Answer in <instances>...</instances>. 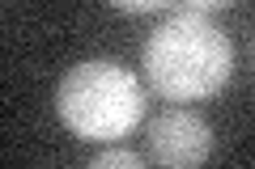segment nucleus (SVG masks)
Returning a JSON list of instances; mask_svg holds the SVG:
<instances>
[{"label":"nucleus","mask_w":255,"mask_h":169,"mask_svg":"<svg viewBox=\"0 0 255 169\" xmlns=\"http://www.w3.org/2000/svg\"><path fill=\"white\" fill-rule=\"evenodd\" d=\"M140 63L153 93L170 102H196L217 93L234 72V47L204 13L179 9L140 47Z\"/></svg>","instance_id":"1"},{"label":"nucleus","mask_w":255,"mask_h":169,"mask_svg":"<svg viewBox=\"0 0 255 169\" xmlns=\"http://www.w3.org/2000/svg\"><path fill=\"white\" fill-rule=\"evenodd\" d=\"M55 114L81 140H124L145 118V89L140 80L115 59H85L64 72L55 89Z\"/></svg>","instance_id":"2"},{"label":"nucleus","mask_w":255,"mask_h":169,"mask_svg":"<svg viewBox=\"0 0 255 169\" xmlns=\"http://www.w3.org/2000/svg\"><path fill=\"white\" fill-rule=\"evenodd\" d=\"M209 152H213V131L196 110L170 106L162 114H153V123H149V157L157 165L187 169V165L209 161Z\"/></svg>","instance_id":"3"},{"label":"nucleus","mask_w":255,"mask_h":169,"mask_svg":"<svg viewBox=\"0 0 255 169\" xmlns=\"http://www.w3.org/2000/svg\"><path fill=\"white\" fill-rule=\"evenodd\" d=\"M90 169H140V157L132 148H124L119 140H111L107 148H98L90 157Z\"/></svg>","instance_id":"4"},{"label":"nucleus","mask_w":255,"mask_h":169,"mask_svg":"<svg viewBox=\"0 0 255 169\" xmlns=\"http://www.w3.org/2000/svg\"><path fill=\"white\" fill-rule=\"evenodd\" d=\"M119 13H153V9H166L174 0H111Z\"/></svg>","instance_id":"5"},{"label":"nucleus","mask_w":255,"mask_h":169,"mask_svg":"<svg viewBox=\"0 0 255 169\" xmlns=\"http://www.w3.org/2000/svg\"><path fill=\"white\" fill-rule=\"evenodd\" d=\"M179 4H183L187 13H204V17H209V13H221V9H230L234 0H179Z\"/></svg>","instance_id":"6"}]
</instances>
